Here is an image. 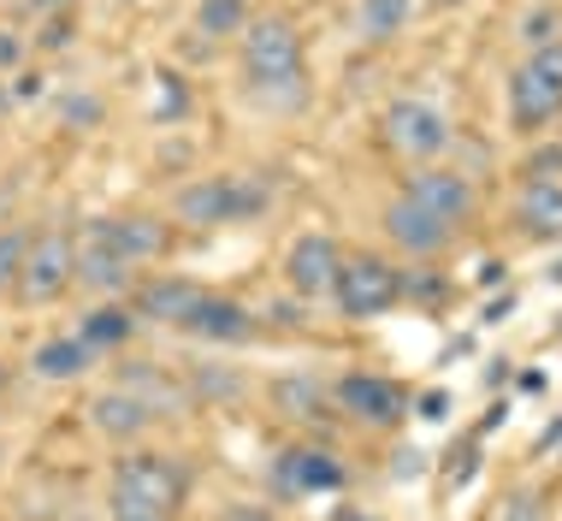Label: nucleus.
<instances>
[{
    "label": "nucleus",
    "mask_w": 562,
    "mask_h": 521,
    "mask_svg": "<svg viewBox=\"0 0 562 521\" xmlns=\"http://www.w3.org/2000/svg\"><path fill=\"white\" fill-rule=\"evenodd\" d=\"M131 332H136V314H131V309H113V302H101V309L83 314L78 339L95 350V356H108V350H125V344H131Z\"/></svg>",
    "instance_id": "obj_23"
},
{
    "label": "nucleus",
    "mask_w": 562,
    "mask_h": 521,
    "mask_svg": "<svg viewBox=\"0 0 562 521\" xmlns=\"http://www.w3.org/2000/svg\"><path fill=\"white\" fill-rule=\"evenodd\" d=\"M220 521H272V516L261 510V503H232V510H225Z\"/></svg>",
    "instance_id": "obj_43"
},
{
    "label": "nucleus",
    "mask_w": 562,
    "mask_h": 521,
    "mask_svg": "<svg viewBox=\"0 0 562 521\" xmlns=\"http://www.w3.org/2000/svg\"><path fill=\"white\" fill-rule=\"evenodd\" d=\"M108 516H113V521H172V510H166V503L143 498L136 486H119V480H113V492H108Z\"/></svg>",
    "instance_id": "obj_27"
},
{
    "label": "nucleus",
    "mask_w": 562,
    "mask_h": 521,
    "mask_svg": "<svg viewBox=\"0 0 562 521\" xmlns=\"http://www.w3.org/2000/svg\"><path fill=\"white\" fill-rule=\"evenodd\" d=\"M521 173H527V184H562V143H551V148H533Z\"/></svg>",
    "instance_id": "obj_33"
},
{
    "label": "nucleus",
    "mask_w": 562,
    "mask_h": 521,
    "mask_svg": "<svg viewBox=\"0 0 562 521\" xmlns=\"http://www.w3.org/2000/svg\"><path fill=\"white\" fill-rule=\"evenodd\" d=\"M504 279H509V267H504V260H485V267H480V285H485V290H497Z\"/></svg>",
    "instance_id": "obj_46"
},
{
    "label": "nucleus",
    "mask_w": 562,
    "mask_h": 521,
    "mask_svg": "<svg viewBox=\"0 0 562 521\" xmlns=\"http://www.w3.org/2000/svg\"><path fill=\"white\" fill-rule=\"evenodd\" d=\"M450 403H456V397H450L445 386H432V391H415V397H408V415L427 421V426H445V421H450Z\"/></svg>",
    "instance_id": "obj_32"
},
{
    "label": "nucleus",
    "mask_w": 562,
    "mask_h": 521,
    "mask_svg": "<svg viewBox=\"0 0 562 521\" xmlns=\"http://www.w3.org/2000/svg\"><path fill=\"white\" fill-rule=\"evenodd\" d=\"M521 42H527V54H539V48H551V42H562V12H557V7H527V12H521Z\"/></svg>",
    "instance_id": "obj_29"
},
{
    "label": "nucleus",
    "mask_w": 562,
    "mask_h": 521,
    "mask_svg": "<svg viewBox=\"0 0 562 521\" xmlns=\"http://www.w3.org/2000/svg\"><path fill=\"white\" fill-rule=\"evenodd\" d=\"M243 84L272 113H302L308 107V71H302V30L284 12H261L243 30Z\"/></svg>",
    "instance_id": "obj_1"
},
{
    "label": "nucleus",
    "mask_w": 562,
    "mask_h": 521,
    "mask_svg": "<svg viewBox=\"0 0 562 521\" xmlns=\"http://www.w3.org/2000/svg\"><path fill=\"white\" fill-rule=\"evenodd\" d=\"M408 19H415V0H356V36L361 42H397Z\"/></svg>",
    "instance_id": "obj_21"
},
{
    "label": "nucleus",
    "mask_w": 562,
    "mask_h": 521,
    "mask_svg": "<svg viewBox=\"0 0 562 521\" xmlns=\"http://www.w3.org/2000/svg\"><path fill=\"white\" fill-rule=\"evenodd\" d=\"M7 379H12V374H7V362H0V397H7Z\"/></svg>",
    "instance_id": "obj_48"
},
{
    "label": "nucleus",
    "mask_w": 562,
    "mask_h": 521,
    "mask_svg": "<svg viewBox=\"0 0 562 521\" xmlns=\"http://www.w3.org/2000/svg\"><path fill=\"white\" fill-rule=\"evenodd\" d=\"M474 332H462V339H450V350H445V356H438V362H468V356H474Z\"/></svg>",
    "instance_id": "obj_42"
},
{
    "label": "nucleus",
    "mask_w": 562,
    "mask_h": 521,
    "mask_svg": "<svg viewBox=\"0 0 562 521\" xmlns=\"http://www.w3.org/2000/svg\"><path fill=\"white\" fill-rule=\"evenodd\" d=\"M331 302H338L344 320H379V314L403 309V273L391 267L385 255L356 250V255H344L338 285H331Z\"/></svg>",
    "instance_id": "obj_3"
},
{
    "label": "nucleus",
    "mask_w": 562,
    "mask_h": 521,
    "mask_svg": "<svg viewBox=\"0 0 562 521\" xmlns=\"http://www.w3.org/2000/svg\"><path fill=\"white\" fill-rule=\"evenodd\" d=\"M30 12H42V19H59V12H71L78 0H24Z\"/></svg>",
    "instance_id": "obj_45"
},
{
    "label": "nucleus",
    "mask_w": 562,
    "mask_h": 521,
    "mask_svg": "<svg viewBox=\"0 0 562 521\" xmlns=\"http://www.w3.org/2000/svg\"><path fill=\"white\" fill-rule=\"evenodd\" d=\"M551 285H562V260H557V267H551Z\"/></svg>",
    "instance_id": "obj_50"
},
{
    "label": "nucleus",
    "mask_w": 562,
    "mask_h": 521,
    "mask_svg": "<svg viewBox=\"0 0 562 521\" xmlns=\"http://www.w3.org/2000/svg\"><path fill=\"white\" fill-rule=\"evenodd\" d=\"M338 267H344V250L331 232H302L291 250H284V279L302 302L308 297H331V285H338Z\"/></svg>",
    "instance_id": "obj_12"
},
{
    "label": "nucleus",
    "mask_w": 562,
    "mask_h": 521,
    "mask_svg": "<svg viewBox=\"0 0 562 521\" xmlns=\"http://www.w3.org/2000/svg\"><path fill=\"white\" fill-rule=\"evenodd\" d=\"M113 480L119 486H136L143 498H155V503H166V510H178L184 503V492H190V474L178 468V463H166V456H119L113 463Z\"/></svg>",
    "instance_id": "obj_14"
},
{
    "label": "nucleus",
    "mask_w": 562,
    "mask_h": 521,
    "mask_svg": "<svg viewBox=\"0 0 562 521\" xmlns=\"http://www.w3.org/2000/svg\"><path fill=\"white\" fill-rule=\"evenodd\" d=\"M0 71H24V36L12 24H0Z\"/></svg>",
    "instance_id": "obj_37"
},
{
    "label": "nucleus",
    "mask_w": 562,
    "mask_h": 521,
    "mask_svg": "<svg viewBox=\"0 0 562 521\" xmlns=\"http://www.w3.org/2000/svg\"><path fill=\"white\" fill-rule=\"evenodd\" d=\"M12 96H19V101H36V96H42V71H19V78H12Z\"/></svg>",
    "instance_id": "obj_41"
},
{
    "label": "nucleus",
    "mask_w": 562,
    "mask_h": 521,
    "mask_svg": "<svg viewBox=\"0 0 562 521\" xmlns=\"http://www.w3.org/2000/svg\"><path fill=\"white\" fill-rule=\"evenodd\" d=\"M438 7H468V0H438Z\"/></svg>",
    "instance_id": "obj_51"
},
{
    "label": "nucleus",
    "mask_w": 562,
    "mask_h": 521,
    "mask_svg": "<svg viewBox=\"0 0 562 521\" xmlns=\"http://www.w3.org/2000/svg\"><path fill=\"white\" fill-rule=\"evenodd\" d=\"M36 42H42V54H66L71 42H78V24H71V12H59V19H48L36 30Z\"/></svg>",
    "instance_id": "obj_34"
},
{
    "label": "nucleus",
    "mask_w": 562,
    "mask_h": 521,
    "mask_svg": "<svg viewBox=\"0 0 562 521\" xmlns=\"http://www.w3.org/2000/svg\"><path fill=\"white\" fill-rule=\"evenodd\" d=\"M95 362H101V356L78 339V332H71V339H42L36 350H30V374H36V379H54V386L83 379Z\"/></svg>",
    "instance_id": "obj_20"
},
{
    "label": "nucleus",
    "mask_w": 562,
    "mask_h": 521,
    "mask_svg": "<svg viewBox=\"0 0 562 521\" xmlns=\"http://www.w3.org/2000/svg\"><path fill=\"white\" fill-rule=\"evenodd\" d=\"M12 208V190H0V213H7Z\"/></svg>",
    "instance_id": "obj_49"
},
{
    "label": "nucleus",
    "mask_w": 562,
    "mask_h": 521,
    "mask_svg": "<svg viewBox=\"0 0 562 521\" xmlns=\"http://www.w3.org/2000/svg\"><path fill=\"white\" fill-rule=\"evenodd\" d=\"M562 113V42L527 54L509 71V125L515 131H544Z\"/></svg>",
    "instance_id": "obj_4"
},
{
    "label": "nucleus",
    "mask_w": 562,
    "mask_h": 521,
    "mask_svg": "<svg viewBox=\"0 0 562 521\" xmlns=\"http://www.w3.org/2000/svg\"><path fill=\"white\" fill-rule=\"evenodd\" d=\"M544 386H551V379H544L539 367H527V374H515V391H527V397H539Z\"/></svg>",
    "instance_id": "obj_44"
},
{
    "label": "nucleus",
    "mask_w": 562,
    "mask_h": 521,
    "mask_svg": "<svg viewBox=\"0 0 562 521\" xmlns=\"http://www.w3.org/2000/svg\"><path fill=\"white\" fill-rule=\"evenodd\" d=\"M391 468H397V480H415V474L427 468V456H420L415 444H403V451H397V463H391Z\"/></svg>",
    "instance_id": "obj_40"
},
{
    "label": "nucleus",
    "mask_w": 562,
    "mask_h": 521,
    "mask_svg": "<svg viewBox=\"0 0 562 521\" xmlns=\"http://www.w3.org/2000/svg\"><path fill=\"white\" fill-rule=\"evenodd\" d=\"M83 415H89V426H95L101 439H143L148 426H155V409H148L143 397H131L125 386H119V391H95Z\"/></svg>",
    "instance_id": "obj_16"
},
{
    "label": "nucleus",
    "mask_w": 562,
    "mask_h": 521,
    "mask_svg": "<svg viewBox=\"0 0 562 521\" xmlns=\"http://www.w3.org/2000/svg\"><path fill=\"white\" fill-rule=\"evenodd\" d=\"M474 474H480V439H462V444H456V474H450V480L468 486Z\"/></svg>",
    "instance_id": "obj_36"
},
{
    "label": "nucleus",
    "mask_w": 562,
    "mask_h": 521,
    "mask_svg": "<svg viewBox=\"0 0 562 521\" xmlns=\"http://www.w3.org/2000/svg\"><path fill=\"white\" fill-rule=\"evenodd\" d=\"M515 302H521V297H515V290H497V297H492V302H485V309H480V326H504V320L515 314Z\"/></svg>",
    "instance_id": "obj_38"
},
{
    "label": "nucleus",
    "mask_w": 562,
    "mask_h": 521,
    "mask_svg": "<svg viewBox=\"0 0 562 521\" xmlns=\"http://www.w3.org/2000/svg\"><path fill=\"white\" fill-rule=\"evenodd\" d=\"M331 403H338L349 421H361V426H397L408 415V391L391 374H368V367L344 374L338 386H331Z\"/></svg>",
    "instance_id": "obj_10"
},
{
    "label": "nucleus",
    "mask_w": 562,
    "mask_h": 521,
    "mask_svg": "<svg viewBox=\"0 0 562 521\" xmlns=\"http://www.w3.org/2000/svg\"><path fill=\"white\" fill-rule=\"evenodd\" d=\"M12 107H19V96H12L7 84H0V119H12Z\"/></svg>",
    "instance_id": "obj_47"
},
{
    "label": "nucleus",
    "mask_w": 562,
    "mask_h": 521,
    "mask_svg": "<svg viewBox=\"0 0 562 521\" xmlns=\"http://www.w3.org/2000/svg\"><path fill=\"white\" fill-rule=\"evenodd\" d=\"M379 136H385L391 155H403V160H415V166H432L456 143L450 119L438 113L432 101H415V96H397L385 113H379Z\"/></svg>",
    "instance_id": "obj_5"
},
{
    "label": "nucleus",
    "mask_w": 562,
    "mask_h": 521,
    "mask_svg": "<svg viewBox=\"0 0 562 521\" xmlns=\"http://www.w3.org/2000/svg\"><path fill=\"white\" fill-rule=\"evenodd\" d=\"M403 302H420V309H445V302H450V279H445L438 267L403 273Z\"/></svg>",
    "instance_id": "obj_28"
},
{
    "label": "nucleus",
    "mask_w": 562,
    "mask_h": 521,
    "mask_svg": "<svg viewBox=\"0 0 562 521\" xmlns=\"http://www.w3.org/2000/svg\"><path fill=\"white\" fill-rule=\"evenodd\" d=\"M272 208V190L261 178H190L178 184L172 213L195 232H214V225H237V220H261Z\"/></svg>",
    "instance_id": "obj_2"
},
{
    "label": "nucleus",
    "mask_w": 562,
    "mask_h": 521,
    "mask_svg": "<svg viewBox=\"0 0 562 521\" xmlns=\"http://www.w3.org/2000/svg\"><path fill=\"white\" fill-rule=\"evenodd\" d=\"M71 285H83L89 297H101V302L125 297V290L136 285V267H131L125 255H119V243H113V220H89V225H83Z\"/></svg>",
    "instance_id": "obj_8"
},
{
    "label": "nucleus",
    "mask_w": 562,
    "mask_h": 521,
    "mask_svg": "<svg viewBox=\"0 0 562 521\" xmlns=\"http://www.w3.org/2000/svg\"><path fill=\"white\" fill-rule=\"evenodd\" d=\"M54 113H59V125H66L71 136H89V131L108 125V101H101L95 89H71V96H59Z\"/></svg>",
    "instance_id": "obj_26"
},
{
    "label": "nucleus",
    "mask_w": 562,
    "mask_h": 521,
    "mask_svg": "<svg viewBox=\"0 0 562 521\" xmlns=\"http://www.w3.org/2000/svg\"><path fill=\"white\" fill-rule=\"evenodd\" d=\"M71 267H78V237L59 232V225H48V232L30 237L24 250V273H19V309H48V302L66 297L71 285Z\"/></svg>",
    "instance_id": "obj_6"
},
{
    "label": "nucleus",
    "mask_w": 562,
    "mask_h": 521,
    "mask_svg": "<svg viewBox=\"0 0 562 521\" xmlns=\"http://www.w3.org/2000/svg\"><path fill=\"white\" fill-rule=\"evenodd\" d=\"M207 290L184 279V273H155V279L131 285V314L148 320V326H190V314L202 309Z\"/></svg>",
    "instance_id": "obj_11"
},
{
    "label": "nucleus",
    "mask_w": 562,
    "mask_h": 521,
    "mask_svg": "<svg viewBox=\"0 0 562 521\" xmlns=\"http://www.w3.org/2000/svg\"><path fill=\"white\" fill-rule=\"evenodd\" d=\"M155 119H160V125H178V119H190V89H184V78H178L172 66L160 71V107H155Z\"/></svg>",
    "instance_id": "obj_31"
},
{
    "label": "nucleus",
    "mask_w": 562,
    "mask_h": 521,
    "mask_svg": "<svg viewBox=\"0 0 562 521\" xmlns=\"http://www.w3.org/2000/svg\"><path fill=\"white\" fill-rule=\"evenodd\" d=\"M272 403H279V415H291V421H314L331 403V391L314 374H284V379H272Z\"/></svg>",
    "instance_id": "obj_22"
},
{
    "label": "nucleus",
    "mask_w": 562,
    "mask_h": 521,
    "mask_svg": "<svg viewBox=\"0 0 562 521\" xmlns=\"http://www.w3.org/2000/svg\"><path fill=\"white\" fill-rule=\"evenodd\" d=\"M267 486L279 498H326L349 486V468L331 451H321V444H284L267 468Z\"/></svg>",
    "instance_id": "obj_7"
},
{
    "label": "nucleus",
    "mask_w": 562,
    "mask_h": 521,
    "mask_svg": "<svg viewBox=\"0 0 562 521\" xmlns=\"http://www.w3.org/2000/svg\"><path fill=\"white\" fill-rule=\"evenodd\" d=\"M504 521H544L539 503H533V492H515V498L504 503Z\"/></svg>",
    "instance_id": "obj_39"
},
{
    "label": "nucleus",
    "mask_w": 562,
    "mask_h": 521,
    "mask_svg": "<svg viewBox=\"0 0 562 521\" xmlns=\"http://www.w3.org/2000/svg\"><path fill=\"white\" fill-rule=\"evenodd\" d=\"M190 403H243V374L220 362H195L190 367Z\"/></svg>",
    "instance_id": "obj_25"
},
{
    "label": "nucleus",
    "mask_w": 562,
    "mask_h": 521,
    "mask_svg": "<svg viewBox=\"0 0 562 521\" xmlns=\"http://www.w3.org/2000/svg\"><path fill=\"white\" fill-rule=\"evenodd\" d=\"M119 386H125L131 397H143L148 409H155V421L160 415H184V409H195L190 403V386H178L172 374H160L155 362H125L119 367Z\"/></svg>",
    "instance_id": "obj_17"
},
{
    "label": "nucleus",
    "mask_w": 562,
    "mask_h": 521,
    "mask_svg": "<svg viewBox=\"0 0 562 521\" xmlns=\"http://www.w3.org/2000/svg\"><path fill=\"white\" fill-rule=\"evenodd\" d=\"M24 250H30V237L19 232V225H0V297H12V290H19Z\"/></svg>",
    "instance_id": "obj_30"
},
{
    "label": "nucleus",
    "mask_w": 562,
    "mask_h": 521,
    "mask_svg": "<svg viewBox=\"0 0 562 521\" xmlns=\"http://www.w3.org/2000/svg\"><path fill=\"white\" fill-rule=\"evenodd\" d=\"M113 243L131 267L136 260H160L172 250V220L166 213H113Z\"/></svg>",
    "instance_id": "obj_18"
},
{
    "label": "nucleus",
    "mask_w": 562,
    "mask_h": 521,
    "mask_svg": "<svg viewBox=\"0 0 562 521\" xmlns=\"http://www.w3.org/2000/svg\"><path fill=\"white\" fill-rule=\"evenodd\" d=\"M249 0H195V36H207V42H237L243 30H249Z\"/></svg>",
    "instance_id": "obj_24"
},
{
    "label": "nucleus",
    "mask_w": 562,
    "mask_h": 521,
    "mask_svg": "<svg viewBox=\"0 0 562 521\" xmlns=\"http://www.w3.org/2000/svg\"><path fill=\"white\" fill-rule=\"evenodd\" d=\"M255 326H261V320H255V309H243L237 297H214V290H207L202 309L190 314L184 332H190V339H202V344H249Z\"/></svg>",
    "instance_id": "obj_15"
},
{
    "label": "nucleus",
    "mask_w": 562,
    "mask_h": 521,
    "mask_svg": "<svg viewBox=\"0 0 562 521\" xmlns=\"http://www.w3.org/2000/svg\"><path fill=\"white\" fill-rule=\"evenodd\" d=\"M515 225L539 243L562 237V184H521L515 190Z\"/></svg>",
    "instance_id": "obj_19"
},
{
    "label": "nucleus",
    "mask_w": 562,
    "mask_h": 521,
    "mask_svg": "<svg viewBox=\"0 0 562 521\" xmlns=\"http://www.w3.org/2000/svg\"><path fill=\"white\" fill-rule=\"evenodd\" d=\"M403 196H408L415 208H427L432 220H445L450 232H456V225H468V220L480 213V190H474V178L450 173V166H408Z\"/></svg>",
    "instance_id": "obj_9"
},
{
    "label": "nucleus",
    "mask_w": 562,
    "mask_h": 521,
    "mask_svg": "<svg viewBox=\"0 0 562 521\" xmlns=\"http://www.w3.org/2000/svg\"><path fill=\"white\" fill-rule=\"evenodd\" d=\"M267 320H272V326H284V332H296V326H308V309H302V297L291 290V297H272L267 302Z\"/></svg>",
    "instance_id": "obj_35"
},
{
    "label": "nucleus",
    "mask_w": 562,
    "mask_h": 521,
    "mask_svg": "<svg viewBox=\"0 0 562 521\" xmlns=\"http://www.w3.org/2000/svg\"><path fill=\"white\" fill-rule=\"evenodd\" d=\"M379 225H385V237L397 243L403 255H415V260H438L456 243V232L445 220H432L427 208H415L408 196H397V202H385V213H379Z\"/></svg>",
    "instance_id": "obj_13"
}]
</instances>
